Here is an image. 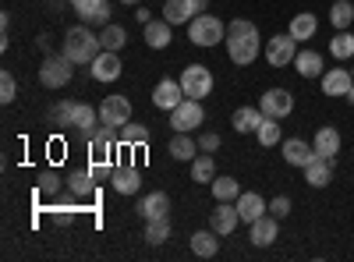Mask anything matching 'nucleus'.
I'll list each match as a JSON object with an SVG mask.
<instances>
[{
  "instance_id": "1",
  "label": "nucleus",
  "mask_w": 354,
  "mask_h": 262,
  "mask_svg": "<svg viewBox=\"0 0 354 262\" xmlns=\"http://www.w3.org/2000/svg\"><path fill=\"white\" fill-rule=\"evenodd\" d=\"M259 28L252 25V21H245V18H238V21H230L227 25V57L238 68H248L255 57H259Z\"/></svg>"
},
{
  "instance_id": "2",
  "label": "nucleus",
  "mask_w": 354,
  "mask_h": 262,
  "mask_svg": "<svg viewBox=\"0 0 354 262\" xmlns=\"http://www.w3.org/2000/svg\"><path fill=\"white\" fill-rule=\"evenodd\" d=\"M103 53V43H100V36L96 32H88L85 25H78V28H71V32L64 36V57L71 64H93L96 57Z\"/></svg>"
},
{
  "instance_id": "3",
  "label": "nucleus",
  "mask_w": 354,
  "mask_h": 262,
  "mask_svg": "<svg viewBox=\"0 0 354 262\" xmlns=\"http://www.w3.org/2000/svg\"><path fill=\"white\" fill-rule=\"evenodd\" d=\"M188 39L195 46H216L220 39H227V25L213 15H195L188 21Z\"/></svg>"
},
{
  "instance_id": "4",
  "label": "nucleus",
  "mask_w": 354,
  "mask_h": 262,
  "mask_svg": "<svg viewBox=\"0 0 354 262\" xmlns=\"http://www.w3.org/2000/svg\"><path fill=\"white\" fill-rule=\"evenodd\" d=\"M71 75H75V64L64 53H50L43 61V68H39V82L46 85V89H64V85L71 82Z\"/></svg>"
},
{
  "instance_id": "5",
  "label": "nucleus",
  "mask_w": 354,
  "mask_h": 262,
  "mask_svg": "<svg viewBox=\"0 0 354 262\" xmlns=\"http://www.w3.org/2000/svg\"><path fill=\"white\" fill-rule=\"evenodd\" d=\"M177 82H181V89H185L188 100H202V96L213 93V71L205 64H188Z\"/></svg>"
},
{
  "instance_id": "6",
  "label": "nucleus",
  "mask_w": 354,
  "mask_h": 262,
  "mask_svg": "<svg viewBox=\"0 0 354 262\" xmlns=\"http://www.w3.org/2000/svg\"><path fill=\"white\" fill-rule=\"evenodd\" d=\"M202 121H205V106H202V100H185L181 106H174V110H170V128H174V131H195Z\"/></svg>"
},
{
  "instance_id": "7",
  "label": "nucleus",
  "mask_w": 354,
  "mask_h": 262,
  "mask_svg": "<svg viewBox=\"0 0 354 262\" xmlns=\"http://www.w3.org/2000/svg\"><path fill=\"white\" fill-rule=\"evenodd\" d=\"M294 57H298V39H294L290 32L287 36H273L270 43H266V61H270L273 68L294 64Z\"/></svg>"
},
{
  "instance_id": "8",
  "label": "nucleus",
  "mask_w": 354,
  "mask_h": 262,
  "mask_svg": "<svg viewBox=\"0 0 354 262\" xmlns=\"http://www.w3.org/2000/svg\"><path fill=\"white\" fill-rule=\"evenodd\" d=\"M100 121L113 124V128H124L131 121V100L128 96H106L100 103Z\"/></svg>"
},
{
  "instance_id": "9",
  "label": "nucleus",
  "mask_w": 354,
  "mask_h": 262,
  "mask_svg": "<svg viewBox=\"0 0 354 262\" xmlns=\"http://www.w3.org/2000/svg\"><path fill=\"white\" fill-rule=\"evenodd\" d=\"M241 223V213H238V202H216V209H213V216H209V227L216 230L220 238H227V234H234V227Z\"/></svg>"
},
{
  "instance_id": "10",
  "label": "nucleus",
  "mask_w": 354,
  "mask_h": 262,
  "mask_svg": "<svg viewBox=\"0 0 354 262\" xmlns=\"http://www.w3.org/2000/svg\"><path fill=\"white\" fill-rule=\"evenodd\" d=\"M259 106H262L266 118H277L280 121V118H287V113L294 110V96L287 89H270V93H262Z\"/></svg>"
},
{
  "instance_id": "11",
  "label": "nucleus",
  "mask_w": 354,
  "mask_h": 262,
  "mask_svg": "<svg viewBox=\"0 0 354 262\" xmlns=\"http://www.w3.org/2000/svg\"><path fill=\"white\" fill-rule=\"evenodd\" d=\"M188 96H185V89H181V82H174V78H163L156 89H153V103L160 106V110H174V106H181Z\"/></svg>"
},
{
  "instance_id": "12",
  "label": "nucleus",
  "mask_w": 354,
  "mask_h": 262,
  "mask_svg": "<svg viewBox=\"0 0 354 262\" xmlns=\"http://www.w3.org/2000/svg\"><path fill=\"white\" fill-rule=\"evenodd\" d=\"M305 181H308L312 188H326V185L333 181V160L315 153V156L305 163Z\"/></svg>"
},
{
  "instance_id": "13",
  "label": "nucleus",
  "mask_w": 354,
  "mask_h": 262,
  "mask_svg": "<svg viewBox=\"0 0 354 262\" xmlns=\"http://www.w3.org/2000/svg\"><path fill=\"white\" fill-rule=\"evenodd\" d=\"M121 71H124V64H121V57H117L113 50H103L96 61H93V78L96 82H117V78H121Z\"/></svg>"
},
{
  "instance_id": "14",
  "label": "nucleus",
  "mask_w": 354,
  "mask_h": 262,
  "mask_svg": "<svg viewBox=\"0 0 354 262\" xmlns=\"http://www.w3.org/2000/svg\"><path fill=\"white\" fill-rule=\"evenodd\" d=\"M110 185H113V191L117 195H135L138 188H142V174L135 170V167H113V174H110Z\"/></svg>"
},
{
  "instance_id": "15",
  "label": "nucleus",
  "mask_w": 354,
  "mask_h": 262,
  "mask_svg": "<svg viewBox=\"0 0 354 262\" xmlns=\"http://www.w3.org/2000/svg\"><path fill=\"white\" fill-rule=\"evenodd\" d=\"M252 245H259V248H266V245H273L277 238H280V223H277V216H259V220H252Z\"/></svg>"
},
{
  "instance_id": "16",
  "label": "nucleus",
  "mask_w": 354,
  "mask_h": 262,
  "mask_svg": "<svg viewBox=\"0 0 354 262\" xmlns=\"http://www.w3.org/2000/svg\"><path fill=\"white\" fill-rule=\"evenodd\" d=\"M351 85H354V75H351L347 68L322 71V93H326V96H347Z\"/></svg>"
},
{
  "instance_id": "17",
  "label": "nucleus",
  "mask_w": 354,
  "mask_h": 262,
  "mask_svg": "<svg viewBox=\"0 0 354 262\" xmlns=\"http://www.w3.org/2000/svg\"><path fill=\"white\" fill-rule=\"evenodd\" d=\"M78 18L85 25H110V4L106 0H78Z\"/></svg>"
},
{
  "instance_id": "18",
  "label": "nucleus",
  "mask_w": 354,
  "mask_h": 262,
  "mask_svg": "<svg viewBox=\"0 0 354 262\" xmlns=\"http://www.w3.org/2000/svg\"><path fill=\"white\" fill-rule=\"evenodd\" d=\"M167 209H170V198L163 191H149V195H142V202H138V216L142 220H160V216H167Z\"/></svg>"
},
{
  "instance_id": "19",
  "label": "nucleus",
  "mask_w": 354,
  "mask_h": 262,
  "mask_svg": "<svg viewBox=\"0 0 354 262\" xmlns=\"http://www.w3.org/2000/svg\"><path fill=\"white\" fill-rule=\"evenodd\" d=\"M262 106H241V110H234V118H230V124H234V131H241V135H248V131H259V124H262Z\"/></svg>"
},
{
  "instance_id": "20",
  "label": "nucleus",
  "mask_w": 354,
  "mask_h": 262,
  "mask_svg": "<svg viewBox=\"0 0 354 262\" xmlns=\"http://www.w3.org/2000/svg\"><path fill=\"white\" fill-rule=\"evenodd\" d=\"M294 71H298L301 78H322V53H315V50H301L298 57H294Z\"/></svg>"
},
{
  "instance_id": "21",
  "label": "nucleus",
  "mask_w": 354,
  "mask_h": 262,
  "mask_svg": "<svg viewBox=\"0 0 354 262\" xmlns=\"http://www.w3.org/2000/svg\"><path fill=\"white\" fill-rule=\"evenodd\" d=\"M220 252V234L209 227V230H198V234H192V255L198 259H213Z\"/></svg>"
},
{
  "instance_id": "22",
  "label": "nucleus",
  "mask_w": 354,
  "mask_h": 262,
  "mask_svg": "<svg viewBox=\"0 0 354 262\" xmlns=\"http://www.w3.org/2000/svg\"><path fill=\"white\" fill-rule=\"evenodd\" d=\"M312 149H315L319 156H330V160H333V156L340 153V131L330 128V124L319 128V131H315V142H312Z\"/></svg>"
},
{
  "instance_id": "23",
  "label": "nucleus",
  "mask_w": 354,
  "mask_h": 262,
  "mask_svg": "<svg viewBox=\"0 0 354 262\" xmlns=\"http://www.w3.org/2000/svg\"><path fill=\"white\" fill-rule=\"evenodd\" d=\"M238 213H241L245 223L259 220V216L266 213V198H262L259 191H241V195H238Z\"/></svg>"
},
{
  "instance_id": "24",
  "label": "nucleus",
  "mask_w": 354,
  "mask_h": 262,
  "mask_svg": "<svg viewBox=\"0 0 354 262\" xmlns=\"http://www.w3.org/2000/svg\"><path fill=\"white\" fill-rule=\"evenodd\" d=\"M96 124H100V110L88 106V103H78V106H75V131L88 142V135H93Z\"/></svg>"
},
{
  "instance_id": "25",
  "label": "nucleus",
  "mask_w": 354,
  "mask_h": 262,
  "mask_svg": "<svg viewBox=\"0 0 354 262\" xmlns=\"http://www.w3.org/2000/svg\"><path fill=\"white\" fill-rule=\"evenodd\" d=\"M315 28H319L315 15H312V11H301V15H294V18H290V28H287V32L298 39V43H305V39L315 36Z\"/></svg>"
},
{
  "instance_id": "26",
  "label": "nucleus",
  "mask_w": 354,
  "mask_h": 262,
  "mask_svg": "<svg viewBox=\"0 0 354 262\" xmlns=\"http://www.w3.org/2000/svg\"><path fill=\"white\" fill-rule=\"evenodd\" d=\"M312 156H315V149H308L301 138H287V142H283V160H287L290 167H305Z\"/></svg>"
},
{
  "instance_id": "27",
  "label": "nucleus",
  "mask_w": 354,
  "mask_h": 262,
  "mask_svg": "<svg viewBox=\"0 0 354 262\" xmlns=\"http://www.w3.org/2000/svg\"><path fill=\"white\" fill-rule=\"evenodd\" d=\"M170 21L167 18H160V21H149L145 25V43H149L153 50H163V46H170Z\"/></svg>"
},
{
  "instance_id": "28",
  "label": "nucleus",
  "mask_w": 354,
  "mask_h": 262,
  "mask_svg": "<svg viewBox=\"0 0 354 262\" xmlns=\"http://www.w3.org/2000/svg\"><path fill=\"white\" fill-rule=\"evenodd\" d=\"M195 153H198V142H195L188 131H177V135L170 138V156H174V160H195Z\"/></svg>"
},
{
  "instance_id": "29",
  "label": "nucleus",
  "mask_w": 354,
  "mask_h": 262,
  "mask_svg": "<svg viewBox=\"0 0 354 262\" xmlns=\"http://www.w3.org/2000/svg\"><path fill=\"white\" fill-rule=\"evenodd\" d=\"M192 11H195L192 0H167V4H163V18H167L170 25H185V21H192Z\"/></svg>"
},
{
  "instance_id": "30",
  "label": "nucleus",
  "mask_w": 354,
  "mask_h": 262,
  "mask_svg": "<svg viewBox=\"0 0 354 262\" xmlns=\"http://www.w3.org/2000/svg\"><path fill=\"white\" fill-rule=\"evenodd\" d=\"M192 181H202V185H213L216 181V163L209 153H202L192 160Z\"/></svg>"
},
{
  "instance_id": "31",
  "label": "nucleus",
  "mask_w": 354,
  "mask_h": 262,
  "mask_svg": "<svg viewBox=\"0 0 354 262\" xmlns=\"http://www.w3.org/2000/svg\"><path fill=\"white\" fill-rule=\"evenodd\" d=\"M330 53L337 57V61H351V57H354V32L340 28V32L330 39Z\"/></svg>"
},
{
  "instance_id": "32",
  "label": "nucleus",
  "mask_w": 354,
  "mask_h": 262,
  "mask_svg": "<svg viewBox=\"0 0 354 262\" xmlns=\"http://www.w3.org/2000/svg\"><path fill=\"white\" fill-rule=\"evenodd\" d=\"M96 185H100V181L93 178V170H75L71 178H68V188H71L75 195H82V198H85V195H93Z\"/></svg>"
},
{
  "instance_id": "33",
  "label": "nucleus",
  "mask_w": 354,
  "mask_h": 262,
  "mask_svg": "<svg viewBox=\"0 0 354 262\" xmlns=\"http://www.w3.org/2000/svg\"><path fill=\"white\" fill-rule=\"evenodd\" d=\"M330 21H333L337 32H340V28H351V21H354V0H333Z\"/></svg>"
},
{
  "instance_id": "34",
  "label": "nucleus",
  "mask_w": 354,
  "mask_h": 262,
  "mask_svg": "<svg viewBox=\"0 0 354 262\" xmlns=\"http://www.w3.org/2000/svg\"><path fill=\"white\" fill-rule=\"evenodd\" d=\"M75 106H78V103L61 100V103L50 110V124H57V128H75Z\"/></svg>"
},
{
  "instance_id": "35",
  "label": "nucleus",
  "mask_w": 354,
  "mask_h": 262,
  "mask_svg": "<svg viewBox=\"0 0 354 262\" xmlns=\"http://www.w3.org/2000/svg\"><path fill=\"white\" fill-rule=\"evenodd\" d=\"M100 43H103V50H121L124 43H128V32H124V25H103V32H100Z\"/></svg>"
},
{
  "instance_id": "36",
  "label": "nucleus",
  "mask_w": 354,
  "mask_h": 262,
  "mask_svg": "<svg viewBox=\"0 0 354 262\" xmlns=\"http://www.w3.org/2000/svg\"><path fill=\"white\" fill-rule=\"evenodd\" d=\"M170 238V220L160 216V220H145V241L149 245H163Z\"/></svg>"
},
{
  "instance_id": "37",
  "label": "nucleus",
  "mask_w": 354,
  "mask_h": 262,
  "mask_svg": "<svg viewBox=\"0 0 354 262\" xmlns=\"http://www.w3.org/2000/svg\"><path fill=\"white\" fill-rule=\"evenodd\" d=\"M213 195H216V202H238L241 185L234 181V178H216L213 181Z\"/></svg>"
},
{
  "instance_id": "38",
  "label": "nucleus",
  "mask_w": 354,
  "mask_h": 262,
  "mask_svg": "<svg viewBox=\"0 0 354 262\" xmlns=\"http://www.w3.org/2000/svg\"><path fill=\"white\" fill-rule=\"evenodd\" d=\"M259 145H266V149H273V145L280 142V124H277V118H262V124H259Z\"/></svg>"
},
{
  "instance_id": "39",
  "label": "nucleus",
  "mask_w": 354,
  "mask_h": 262,
  "mask_svg": "<svg viewBox=\"0 0 354 262\" xmlns=\"http://www.w3.org/2000/svg\"><path fill=\"white\" fill-rule=\"evenodd\" d=\"M121 142H124V145H145V142H149V128L128 121V124L121 128Z\"/></svg>"
},
{
  "instance_id": "40",
  "label": "nucleus",
  "mask_w": 354,
  "mask_h": 262,
  "mask_svg": "<svg viewBox=\"0 0 354 262\" xmlns=\"http://www.w3.org/2000/svg\"><path fill=\"white\" fill-rule=\"evenodd\" d=\"M15 96H18L15 75H11V71H0V103H11Z\"/></svg>"
},
{
  "instance_id": "41",
  "label": "nucleus",
  "mask_w": 354,
  "mask_h": 262,
  "mask_svg": "<svg viewBox=\"0 0 354 262\" xmlns=\"http://www.w3.org/2000/svg\"><path fill=\"white\" fill-rule=\"evenodd\" d=\"M57 188H61V174H57V170H43L39 174V191L43 195H53Z\"/></svg>"
},
{
  "instance_id": "42",
  "label": "nucleus",
  "mask_w": 354,
  "mask_h": 262,
  "mask_svg": "<svg viewBox=\"0 0 354 262\" xmlns=\"http://www.w3.org/2000/svg\"><path fill=\"white\" fill-rule=\"evenodd\" d=\"M270 209H273V216H277V220H283V216L290 213V195H277V198L270 202Z\"/></svg>"
},
{
  "instance_id": "43",
  "label": "nucleus",
  "mask_w": 354,
  "mask_h": 262,
  "mask_svg": "<svg viewBox=\"0 0 354 262\" xmlns=\"http://www.w3.org/2000/svg\"><path fill=\"white\" fill-rule=\"evenodd\" d=\"M198 149H202V153H216V149H220V135L205 131V135L198 138Z\"/></svg>"
},
{
  "instance_id": "44",
  "label": "nucleus",
  "mask_w": 354,
  "mask_h": 262,
  "mask_svg": "<svg viewBox=\"0 0 354 262\" xmlns=\"http://www.w3.org/2000/svg\"><path fill=\"white\" fill-rule=\"evenodd\" d=\"M135 18H138L142 25H149V21H153V18H149V11H145V8H138V11H135Z\"/></svg>"
},
{
  "instance_id": "45",
  "label": "nucleus",
  "mask_w": 354,
  "mask_h": 262,
  "mask_svg": "<svg viewBox=\"0 0 354 262\" xmlns=\"http://www.w3.org/2000/svg\"><path fill=\"white\" fill-rule=\"evenodd\" d=\"M347 103L354 106V85H351V89H347Z\"/></svg>"
},
{
  "instance_id": "46",
  "label": "nucleus",
  "mask_w": 354,
  "mask_h": 262,
  "mask_svg": "<svg viewBox=\"0 0 354 262\" xmlns=\"http://www.w3.org/2000/svg\"><path fill=\"white\" fill-rule=\"evenodd\" d=\"M121 4H131V8H138V4H142V0H121Z\"/></svg>"
},
{
  "instance_id": "47",
  "label": "nucleus",
  "mask_w": 354,
  "mask_h": 262,
  "mask_svg": "<svg viewBox=\"0 0 354 262\" xmlns=\"http://www.w3.org/2000/svg\"><path fill=\"white\" fill-rule=\"evenodd\" d=\"M71 4H78V0H71Z\"/></svg>"
},
{
  "instance_id": "48",
  "label": "nucleus",
  "mask_w": 354,
  "mask_h": 262,
  "mask_svg": "<svg viewBox=\"0 0 354 262\" xmlns=\"http://www.w3.org/2000/svg\"><path fill=\"white\" fill-rule=\"evenodd\" d=\"M351 75H354V68H351Z\"/></svg>"
},
{
  "instance_id": "49",
  "label": "nucleus",
  "mask_w": 354,
  "mask_h": 262,
  "mask_svg": "<svg viewBox=\"0 0 354 262\" xmlns=\"http://www.w3.org/2000/svg\"><path fill=\"white\" fill-rule=\"evenodd\" d=\"M330 4H333V0H330Z\"/></svg>"
}]
</instances>
